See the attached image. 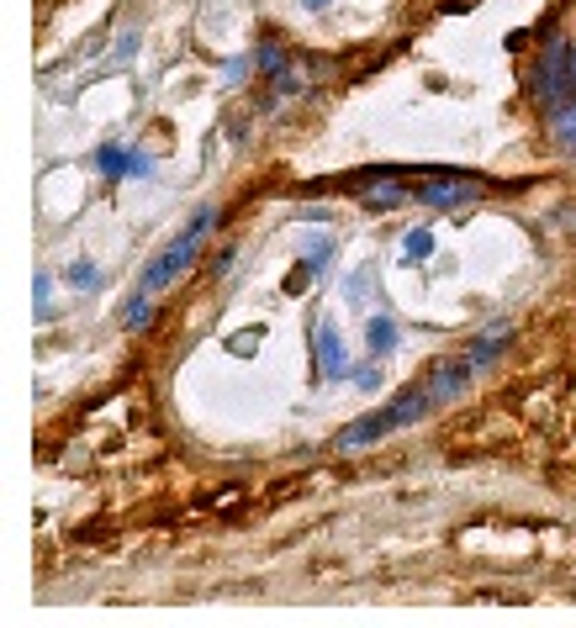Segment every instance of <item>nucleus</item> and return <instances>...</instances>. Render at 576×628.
I'll use <instances>...</instances> for the list:
<instances>
[{"instance_id":"obj_4","label":"nucleus","mask_w":576,"mask_h":628,"mask_svg":"<svg viewBox=\"0 0 576 628\" xmlns=\"http://www.w3.org/2000/svg\"><path fill=\"white\" fill-rule=\"evenodd\" d=\"M465 375H470V365H465V359H450V365H434L423 386H429L434 402H455V396L465 391Z\"/></svg>"},{"instance_id":"obj_2","label":"nucleus","mask_w":576,"mask_h":628,"mask_svg":"<svg viewBox=\"0 0 576 628\" xmlns=\"http://www.w3.org/2000/svg\"><path fill=\"white\" fill-rule=\"evenodd\" d=\"M529 96L540 106H566L576 96V75H572V48L566 43H550L534 69H529Z\"/></svg>"},{"instance_id":"obj_11","label":"nucleus","mask_w":576,"mask_h":628,"mask_svg":"<svg viewBox=\"0 0 576 628\" xmlns=\"http://www.w3.org/2000/svg\"><path fill=\"white\" fill-rule=\"evenodd\" d=\"M132 327H143V322H154V307H132V317H127Z\"/></svg>"},{"instance_id":"obj_5","label":"nucleus","mask_w":576,"mask_h":628,"mask_svg":"<svg viewBox=\"0 0 576 628\" xmlns=\"http://www.w3.org/2000/svg\"><path fill=\"white\" fill-rule=\"evenodd\" d=\"M402 180H381V169H370V180L359 185V201L365 207H375V211H386V207H402Z\"/></svg>"},{"instance_id":"obj_7","label":"nucleus","mask_w":576,"mask_h":628,"mask_svg":"<svg viewBox=\"0 0 576 628\" xmlns=\"http://www.w3.org/2000/svg\"><path fill=\"white\" fill-rule=\"evenodd\" d=\"M101 169H107V175H143L148 164H143L138 153H122V148H101Z\"/></svg>"},{"instance_id":"obj_1","label":"nucleus","mask_w":576,"mask_h":628,"mask_svg":"<svg viewBox=\"0 0 576 628\" xmlns=\"http://www.w3.org/2000/svg\"><path fill=\"white\" fill-rule=\"evenodd\" d=\"M212 216H217V211H201V216H196V222H191V227H185V232H180V238H175V243H170V248L148 264V270H143V296L170 291V286H175V280L196 264V254H201V232L212 227Z\"/></svg>"},{"instance_id":"obj_3","label":"nucleus","mask_w":576,"mask_h":628,"mask_svg":"<svg viewBox=\"0 0 576 628\" xmlns=\"http://www.w3.org/2000/svg\"><path fill=\"white\" fill-rule=\"evenodd\" d=\"M481 196V185L476 180H429V185H418V201L434 211H450V207H465V201H476Z\"/></svg>"},{"instance_id":"obj_9","label":"nucleus","mask_w":576,"mask_h":628,"mask_svg":"<svg viewBox=\"0 0 576 628\" xmlns=\"http://www.w3.org/2000/svg\"><path fill=\"white\" fill-rule=\"evenodd\" d=\"M370 343H375V349H386V343H391V327H386V322H375V327H370Z\"/></svg>"},{"instance_id":"obj_12","label":"nucleus","mask_w":576,"mask_h":628,"mask_svg":"<svg viewBox=\"0 0 576 628\" xmlns=\"http://www.w3.org/2000/svg\"><path fill=\"white\" fill-rule=\"evenodd\" d=\"M302 5H312V11H318V5H328V0H302Z\"/></svg>"},{"instance_id":"obj_10","label":"nucleus","mask_w":576,"mask_h":628,"mask_svg":"<svg viewBox=\"0 0 576 628\" xmlns=\"http://www.w3.org/2000/svg\"><path fill=\"white\" fill-rule=\"evenodd\" d=\"M407 248H413V259H423V254H429V232H413V243H407Z\"/></svg>"},{"instance_id":"obj_6","label":"nucleus","mask_w":576,"mask_h":628,"mask_svg":"<svg viewBox=\"0 0 576 628\" xmlns=\"http://www.w3.org/2000/svg\"><path fill=\"white\" fill-rule=\"evenodd\" d=\"M502 349H508V327H492V333H481V338H476V343L465 349L461 359L470 365V375H476V370H481V365H492V359H497Z\"/></svg>"},{"instance_id":"obj_8","label":"nucleus","mask_w":576,"mask_h":628,"mask_svg":"<svg viewBox=\"0 0 576 628\" xmlns=\"http://www.w3.org/2000/svg\"><path fill=\"white\" fill-rule=\"evenodd\" d=\"M259 69H264V75H286V53H280V48H264V53H259Z\"/></svg>"}]
</instances>
